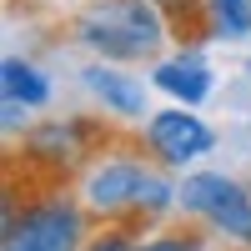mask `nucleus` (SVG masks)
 <instances>
[{
	"label": "nucleus",
	"mask_w": 251,
	"mask_h": 251,
	"mask_svg": "<svg viewBox=\"0 0 251 251\" xmlns=\"http://www.w3.org/2000/svg\"><path fill=\"white\" fill-rule=\"evenodd\" d=\"M96 226H166L181 216V176L156 166L141 146H100L75 181Z\"/></svg>",
	"instance_id": "1"
},
{
	"label": "nucleus",
	"mask_w": 251,
	"mask_h": 251,
	"mask_svg": "<svg viewBox=\"0 0 251 251\" xmlns=\"http://www.w3.org/2000/svg\"><path fill=\"white\" fill-rule=\"evenodd\" d=\"M66 35L86 60H111V66H151L176 46L171 15L151 0H80L66 20Z\"/></svg>",
	"instance_id": "2"
},
{
	"label": "nucleus",
	"mask_w": 251,
	"mask_h": 251,
	"mask_svg": "<svg viewBox=\"0 0 251 251\" xmlns=\"http://www.w3.org/2000/svg\"><path fill=\"white\" fill-rule=\"evenodd\" d=\"M181 216L231 251H251V186L231 171L196 166L181 176Z\"/></svg>",
	"instance_id": "3"
},
{
	"label": "nucleus",
	"mask_w": 251,
	"mask_h": 251,
	"mask_svg": "<svg viewBox=\"0 0 251 251\" xmlns=\"http://www.w3.org/2000/svg\"><path fill=\"white\" fill-rule=\"evenodd\" d=\"M96 236V216L80 206V196L46 191L20 206H5V241L0 251H80Z\"/></svg>",
	"instance_id": "4"
},
{
	"label": "nucleus",
	"mask_w": 251,
	"mask_h": 251,
	"mask_svg": "<svg viewBox=\"0 0 251 251\" xmlns=\"http://www.w3.org/2000/svg\"><path fill=\"white\" fill-rule=\"evenodd\" d=\"M136 146L156 166H166L171 176H186V171H196V166L216 151V131H211V121H206L201 111L166 100L161 111H151L136 126Z\"/></svg>",
	"instance_id": "5"
},
{
	"label": "nucleus",
	"mask_w": 251,
	"mask_h": 251,
	"mask_svg": "<svg viewBox=\"0 0 251 251\" xmlns=\"http://www.w3.org/2000/svg\"><path fill=\"white\" fill-rule=\"evenodd\" d=\"M146 80L171 106H191V111H201L216 96V66H211V55L201 46H171L161 60L146 66Z\"/></svg>",
	"instance_id": "6"
},
{
	"label": "nucleus",
	"mask_w": 251,
	"mask_h": 251,
	"mask_svg": "<svg viewBox=\"0 0 251 251\" xmlns=\"http://www.w3.org/2000/svg\"><path fill=\"white\" fill-rule=\"evenodd\" d=\"M80 91H86L111 121H131L141 126L151 116V80L136 75V66H111V60H86L75 71Z\"/></svg>",
	"instance_id": "7"
},
{
	"label": "nucleus",
	"mask_w": 251,
	"mask_h": 251,
	"mask_svg": "<svg viewBox=\"0 0 251 251\" xmlns=\"http://www.w3.org/2000/svg\"><path fill=\"white\" fill-rule=\"evenodd\" d=\"M100 151V136L91 131V121H40L25 131V156L55 171H86L91 156Z\"/></svg>",
	"instance_id": "8"
},
{
	"label": "nucleus",
	"mask_w": 251,
	"mask_h": 251,
	"mask_svg": "<svg viewBox=\"0 0 251 251\" xmlns=\"http://www.w3.org/2000/svg\"><path fill=\"white\" fill-rule=\"evenodd\" d=\"M0 100H10V106H25V111L35 116V111H46L50 100H55V80L40 71L30 55L10 50L5 60H0Z\"/></svg>",
	"instance_id": "9"
},
{
	"label": "nucleus",
	"mask_w": 251,
	"mask_h": 251,
	"mask_svg": "<svg viewBox=\"0 0 251 251\" xmlns=\"http://www.w3.org/2000/svg\"><path fill=\"white\" fill-rule=\"evenodd\" d=\"M201 30L206 40L251 46V0H201Z\"/></svg>",
	"instance_id": "10"
},
{
	"label": "nucleus",
	"mask_w": 251,
	"mask_h": 251,
	"mask_svg": "<svg viewBox=\"0 0 251 251\" xmlns=\"http://www.w3.org/2000/svg\"><path fill=\"white\" fill-rule=\"evenodd\" d=\"M206 241L211 236H206L201 226H161V231L136 236V251H211Z\"/></svg>",
	"instance_id": "11"
},
{
	"label": "nucleus",
	"mask_w": 251,
	"mask_h": 251,
	"mask_svg": "<svg viewBox=\"0 0 251 251\" xmlns=\"http://www.w3.org/2000/svg\"><path fill=\"white\" fill-rule=\"evenodd\" d=\"M80 251H136V231L131 226H96V236Z\"/></svg>",
	"instance_id": "12"
},
{
	"label": "nucleus",
	"mask_w": 251,
	"mask_h": 251,
	"mask_svg": "<svg viewBox=\"0 0 251 251\" xmlns=\"http://www.w3.org/2000/svg\"><path fill=\"white\" fill-rule=\"evenodd\" d=\"M151 5H161L166 15H171V25H181V5H196V0H151Z\"/></svg>",
	"instance_id": "13"
},
{
	"label": "nucleus",
	"mask_w": 251,
	"mask_h": 251,
	"mask_svg": "<svg viewBox=\"0 0 251 251\" xmlns=\"http://www.w3.org/2000/svg\"><path fill=\"white\" fill-rule=\"evenodd\" d=\"M241 71H246V80H251V50H246V55H241Z\"/></svg>",
	"instance_id": "14"
},
{
	"label": "nucleus",
	"mask_w": 251,
	"mask_h": 251,
	"mask_svg": "<svg viewBox=\"0 0 251 251\" xmlns=\"http://www.w3.org/2000/svg\"><path fill=\"white\" fill-rule=\"evenodd\" d=\"M226 251H231V246H226Z\"/></svg>",
	"instance_id": "15"
}]
</instances>
